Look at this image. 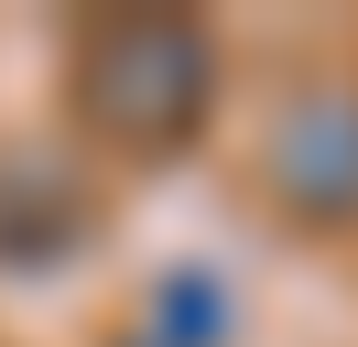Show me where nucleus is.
Returning <instances> with one entry per match:
<instances>
[{
    "mask_svg": "<svg viewBox=\"0 0 358 347\" xmlns=\"http://www.w3.org/2000/svg\"><path fill=\"white\" fill-rule=\"evenodd\" d=\"M206 98H217V43L185 11H109L76 43V120L109 152L152 163V152H185L206 130Z\"/></svg>",
    "mask_w": 358,
    "mask_h": 347,
    "instance_id": "nucleus-1",
    "label": "nucleus"
},
{
    "mask_svg": "<svg viewBox=\"0 0 358 347\" xmlns=\"http://www.w3.org/2000/svg\"><path fill=\"white\" fill-rule=\"evenodd\" d=\"M271 206L304 228H348L358 217V87H304L261 141Z\"/></svg>",
    "mask_w": 358,
    "mask_h": 347,
    "instance_id": "nucleus-2",
    "label": "nucleus"
},
{
    "mask_svg": "<svg viewBox=\"0 0 358 347\" xmlns=\"http://www.w3.org/2000/svg\"><path fill=\"white\" fill-rule=\"evenodd\" d=\"M87 185H76L66 163H44V152H22V163H0V260L11 271H44V260H66L76 239H87Z\"/></svg>",
    "mask_w": 358,
    "mask_h": 347,
    "instance_id": "nucleus-3",
    "label": "nucleus"
},
{
    "mask_svg": "<svg viewBox=\"0 0 358 347\" xmlns=\"http://www.w3.org/2000/svg\"><path fill=\"white\" fill-rule=\"evenodd\" d=\"M228 325H239V293L217 260H174L152 282V347H217Z\"/></svg>",
    "mask_w": 358,
    "mask_h": 347,
    "instance_id": "nucleus-4",
    "label": "nucleus"
}]
</instances>
